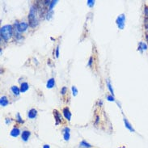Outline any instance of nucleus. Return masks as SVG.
Here are the masks:
<instances>
[{"instance_id":"obj_11","label":"nucleus","mask_w":148,"mask_h":148,"mask_svg":"<svg viewBox=\"0 0 148 148\" xmlns=\"http://www.w3.org/2000/svg\"><path fill=\"white\" fill-rule=\"evenodd\" d=\"M64 132V140L65 141H69L70 139V129L68 127H66L63 129Z\"/></svg>"},{"instance_id":"obj_2","label":"nucleus","mask_w":148,"mask_h":148,"mask_svg":"<svg viewBox=\"0 0 148 148\" xmlns=\"http://www.w3.org/2000/svg\"><path fill=\"white\" fill-rule=\"evenodd\" d=\"M0 34H1V37L4 40V41H9L11 37L13 35V28L12 26L10 24L2 26L0 29Z\"/></svg>"},{"instance_id":"obj_6","label":"nucleus","mask_w":148,"mask_h":148,"mask_svg":"<svg viewBox=\"0 0 148 148\" xmlns=\"http://www.w3.org/2000/svg\"><path fill=\"white\" fill-rule=\"evenodd\" d=\"M62 113H63V115H64V117H65V118L67 119V121H70V118H71V113L70 112V109H68L67 107H66V108H64L63 109V110H62Z\"/></svg>"},{"instance_id":"obj_20","label":"nucleus","mask_w":148,"mask_h":148,"mask_svg":"<svg viewBox=\"0 0 148 148\" xmlns=\"http://www.w3.org/2000/svg\"><path fill=\"white\" fill-rule=\"evenodd\" d=\"M57 2V0H55V1H51V2H50V4H49V11H52V9H53V7H54V6L55 4H56Z\"/></svg>"},{"instance_id":"obj_25","label":"nucleus","mask_w":148,"mask_h":148,"mask_svg":"<svg viewBox=\"0 0 148 148\" xmlns=\"http://www.w3.org/2000/svg\"><path fill=\"white\" fill-rule=\"evenodd\" d=\"M55 54H56V57H59V46H57L56 52H55Z\"/></svg>"},{"instance_id":"obj_21","label":"nucleus","mask_w":148,"mask_h":148,"mask_svg":"<svg viewBox=\"0 0 148 148\" xmlns=\"http://www.w3.org/2000/svg\"><path fill=\"white\" fill-rule=\"evenodd\" d=\"M87 3H88V5L90 7H92L95 4V1H93V0H88V1L87 2Z\"/></svg>"},{"instance_id":"obj_16","label":"nucleus","mask_w":148,"mask_h":148,"mask_svg":"<svg viewBox=\"0 0 148 148\" xmlns=\"http://www.w3.org/2000/svg\"><path fill=\"white\" fill-rule=\"evenodd\" d=\"M79 147H85V148H91L92 146L91 144H89L88 142H87L86 141H82L80 143H79Z\"/></svg>"},{"instance_id":"obj_13","label":"nucleus","mask_w":148,"mask_h":148,"mask_svg":"<svg viewBox=\"0 0 148 148\" xmlns=\"http://www.w3.org/2000/svg\"><path fill=\"white\" fill-rule=\"evenodd\" d=\"M124 123H125V127L127 128L129 131H131V132H135V130H134V129L133 127H132L131 124L129 122V121H127V119H126V118H124Z\"/></svg>"},{"instance_id":"obj_7","label":"nucleus","mask_w":148,"mask_h":148,"mask_svg":"<svg viewBox=\"0 0 148 148\" xmlns=\"http://www.w3.org/2000/svg\"><path fill=\"white\" fill-rule=\"evenodd\" d=\"M31 135V133L30 131L28 130H24L22 132V134H21V138L23 142H27L28 138H29V137Z\"/></svg>"},{"instance_id":"obj_26","label":"nucleus","mask_w":148,"mask_h":148,"mask_svg":"<svg viewBox=\"0 0 148 148\" xmlns=\"http://www.w3.org/2000/svg\"><path fill=\"white\" fill-rule=\"evenodd\" d=\"M144 12H145V15H146L147 18L148 19V7H146L144 8Z\"/></svg>"},{"instance_id":"obj_19","label":"nucleus","mask_w":148,"mask_h":148,"mask_svg":"<svg viewBox=\"0 0 148 148\" xmlns=\"http://www.w3.org/2000/svg\"><path fill=\"white\" fill-rule=\"evenodd\" d=\"M71 90H72V94L74 96H76L78 94V89L76 88L75 86H72V88H71Z\"/></svg>"},{"instance_id":"obj_15","label":"nucleus","mask_w":148,"mask_h":148,"mask_svg":"<svg viewBox=\"0 0 148 148\" xmlns=\"http://www.w3.org/2000/svg\"><path fill=\"white\" fill-rule=\"evenodd\" d=\"M11 91L13 92V94L15 96H19L20 94V88H18L17 86H12L11 87Z\"/></svg>"},{"instance_id":"obj_5","label":"nucleus","mask_w":148,"mask_h":148,"mask_svg":"<svg viewBox=\"0 0 148 148\" xmlns=\"http://www.w3.org/2000/svg\"><path fill=\"white\" fill-rule=\"evenodd\" d=\"M54 115L55 121H56V125H58L59 123H61V121H62V115H61V113L56 109L54 110Z\"/></svg>"},{"instance_id":"obj_9","label":"nucleus","mask_w":148,"mask_h":148,"mask_svg":"<svg viewBox=\"0 0 148 148\" xmlns=\"http://www.w3.org/2000/svg\"><path fill=\"white\" fill-rule=\"evenodd\" d=\"M8 104H9V101H8V100H7V97L5 96H2L1 99H0V104H1V106L5 107Z\"/></svg>"},{"instance_id":"obj_17","label":"nucleus","mask_w":148,"mask_h":148,"mask_svg":"<svg viewBox=\"0 0 148 148\" xmlns=\"http://www.w3.org/2000/svg\"><path fill=\"white\" fill-rule=\"evenodd\" d=\"M147 49V45L145 44L144 42H140V44H139V47H138V49L140 50V51L142 52V50Z\"/></svg>"},{"instance_id":"obj_4","label":"nucleus","mask_w":148,"mask_h":148,"mask_svg":"<svg viewBox=\"0 0 148 148\" xmlns=\"http://www.w3.org/2000/svg\"><path fill=\"white\" fill-rule=\"evenodd\" d=\"M125 16L124 14L120 15L117 19V24L118 26V28L120 29H123L125 27Z\"/></svg>"},{"instance_id":"obj_27","label":"nucleus","mask_w":148,"mask_h":148,"mask_svg":"<svg viewBox=\"0 0 148 148\" xmlns=\"http://www.w3.org/2000/svg\"><path fill=\"white\" fill-rule=\"evenodd\" d=\"M92 62H93V61H92V57H90V59H89L88 64L89 67H91V63H92Z\"/></svg>"},{"instance_id":"obj_8","label":"nucleus","mask_w":148,"mask_h":148,"mask_svg":"<svg viewBox=\"0 0 148 148\" xmlns=\"http://www.w3.org/2000/svg\"><path fill=\"white\" fill-rule=\"evenodd\" d=\"M36 115H37V111H36V109H30L29 111H28V118H30V119L36 118Z\"/></svg>"},{"instance_id":"obj_14","label":"nucleus","mask_w":148,"mask_h":148,"mask_svg":"<svg viewBox=\"0 0 148 148\" xmlns=\"http://www.w3.org/2000/svg\"><path fill=\"white\" fill-rule=\"evenodd\" d=\"M28 88H29V86H28V83H22L20 85V91L21 92H25L27 91Z\"/></svg>"},{"instance_id":"obj_18","label":"nucleus","mask_w":148,"mask_h":148,"mask_svg":"<svg viewBox=\"0 0 148 148\" xmlns=\"http://www.w3.org/2000/svg\"><path fill=\"white\" fill-rule=\"evenodd\" d=\"M107 86H108V88H109V91L111 92V95L114 96V91H113V87H112V85H111L109 81H107Z\"/></svg>"},{"instance_id":"obj_22","label":"nucleus","mask_w":148,"mask_h":148,"mask_svg":"<svg viewBox=\"0 0 148 148\" xmlns=\"http://www.w3.org/2000/svg\"><path fill=\"white\" fill-rule=\"evenodd\" d=\"M16 117H17L16 120H17V121H18L19 123H23V121L22 120V118L20 117V113H17V114H16Z\"/></svg>"},{"instance_id":"obj_24","label":"nucleus","mask_w":148,"mask_h":148,"mask_svg":"<svg viewBox=\"0 0 148 148\" xmlns=\"http://www.w3.org/2000/svg\"><path fill=\"white\" fill-rule=\"evenodd\" d=\"M107 100H109V101H114V96H112V95H111V96H107Z\"/></svg>"},{"instance_id":"obj_1","label":"nucleus","mask_w":148,"mask_h":148,"mask_svg":"<svg viewBox=\"0 0 148 148\" xmlns=\"http://www.w3.org/2000/svg\"><path fill=\"white\" fill-rule=\"evenodd\" d=\"M28 21H29V26L32 28H35L38 24L37 20V9L35 6L31 7L29 14H28Z\"/></svg>"},{"instance_id":"obj_23","label":"nucleus","mask_w":148,"mask_h":148,"mask_svg":"<svg viewBox=\"0 0 148 148\" xmlns=\"http://www.w3.org/2000/svg\"><path fill=\"white\" fill-rule=\"evenodd\" d=\"M67 87H63V88L61 89V94L62 95H65L67 93Z\"/></svg>"},{"instance_id":"obj_12","label":"nucleus","mask_w":148,"mask_h":148,"mask_svg":"<svg viewBox=\"0 0 148 148\" xmlns=\"http://www.w3.org/2000/svg\"><path fill=\"white\" fill-rule=\"evenodd\" d=\"M54 84H55V80H54V78H51V79H49V80H48V82H47V83H46V88H53L54 87Z\"/></svg>"},{"instance_id":"obj_28","label":"nucleus","mask_w":148,"mask_h":148,"mask_svg":"<svg viewBox=\"0 0 148 148\" xmlns=\"http://www.w3.org/2000/svg\"><path fill=\"white\" fill-rule=\"evenodd\" d=\"M43 148H50V147L49 146V145H44Z\"/></svg>"},{"instance_id":"obj_3","label":"nucleus","mask_w":148,"mask_h":148,"mask_svg":"<svg viewBox=\"0 0 148 148\" xmlns=\"http://www.w3.org/2000/svg\"><path fill=\"white\" fill-rule=\"evenodd\" d=\"M28 25L29 24L26 22L18 23V21H16V22L15 23V30H17L20 33H22L28 29Z\"/></svg>"},{"instance_id":"obj_29","label":"nucleus","mask_w":148,"mask_h":148,"mask_svg":"<svg viewBox=\"0 0 148 148\" xmlns=\"http://www.w3.org/2000/svg\"><path fill=\"white\" fill-rule=\"evenodd\" d=\"M10 122H11V120L8 121V118H7V119H6V123L8 124V123H10Z\"/></svg>"},{"instance_id":"obj_30","label":"nucleus","mask_w":148,"mask_h":148,"mask_svg":"<svg viewBox=\"0 0 148 148\" xmlns=\"http://www.w3.org/2000/svg\"><path fill=\"white\" fill-rule=\"evenodd\" d=\"M98 121H99V117H96V123L98 122Z\"/></svg>"},{"instance_id":"obj_10","label":"nucleus","mask_w":148,"mask_h":148,"mask_svg":"<svg viewBox=\"0 0 148 148\" xmlns=\"http://www.w3.org/2000/svg\"><path fill=\"white\" fill-rule=\"evenodd\" d=\"M20 134V130L18 128H13L12 130L11 131V135L12 137H14V138H16Z\"/></svg>"}]
</instances>
